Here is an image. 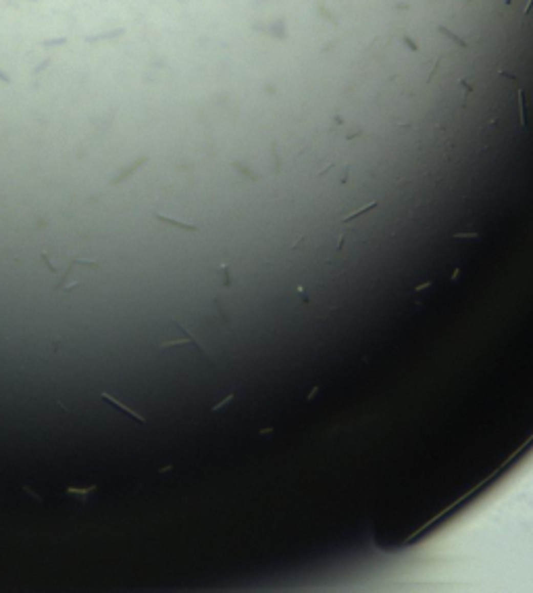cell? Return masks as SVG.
Listing matches in <instances>:
<instances>
[{
	"label": "cell",
	"mask_w": 533,
	"mask_h": 593,
	"mask_svg": "<svg viewBox=\"0 0 533 593\" xmlns=\"http://www.w3.org/2000/svg\"><path fill=\"white\" fill-rule=\"evenodd\" d=\"M531 9H533V0H529V3L525 5V11H523V13H525V15H529V13H531Z\"/></svg>",
	"instance_id": "8992f818"
},
{
	"label": "cell",
	"mask_w": 533,
	"mask_h": 593,
	"mask_svg": "<svg viewBox=\"0 0 533 593\" xmlns=\"http://www.w3.org/2000/svg\"><path fill=\"white\" fill-rule=\"evenodd\" d=\"M154 216L159 218L161 223H167V225H173V227H179V229H187V231H198V227H196L194 223L179 221V218H173V216H167V214H161V212H156Z\"/></svg>",
	"instance_id": "3957f363"
},
{
	"label": "cell",
	"mask_w": 533,
	"mask_h": 593,
	"mask_svg": "<svg viewBox=\"0 0 533 593\" xmlns=\"http://www.w3.org/2000/svg\"><path fill=\"white\" fill-rule=\"evenodd\" d=\"M100 398H102V400H104V402H109V404H111V406H113V408H119V410H121V412H125V414H127V416H130V419H134V421H136V423H140V425H144V423H146V419H144V416H142V414H140V412H136V410H132V408H130V406H125V404H123V402H119V400H115V398H111V396H109V393H100Z\"/></svg>",
	"instance_id": "7a4b0ae2"
},
{
	"label": "cell",
	"mask_w": 533,
	"mask_h": 593,
	"mask_svg": "<svg viewBox=\"0 0 533 593\" xmlns=\"http://www.w3.org/2000/svg\"><path fill=\"white\" fill-rule=\"evenodd\" d=\"M517 94H519V113H521V125H523V127H527V111H525V92H523V87H521V85H519Z\"/></svg>",
	"instance_id": "277c9868"
},
{
	"label": "cell",
	"mask_w": 533,
	"mask_h": 593,
	"mask_svg": "<svg viewBox=\"0 0 533 593\" xmlns=\"http://www.w3.org/2000/svg\"><path fill=\"white\" fill-rule=\"evenodd\" d=\"M171 325H173V327H177V329H179V331H181L185 337H183V339H173V341H163V343H161V348H173V346H181V343H192V346H194V348H196V350H198V352H200L204 358H208V352H206V348H204L202 343H200V341H198V339H196V337H194L190 331H187V329H185V327H183L179 321H171Z\"/></svg>",
	"instance_id": "6da1fadb"
},
{
	"label": "cell",
	"mask_w": 533,
	"mask_h": 593,
	"mask_svg": "<svg viewBox=\"0 0 533 593\" xmlns=\"http://www.w3.org/2000/svg\"><path fill=\"white\" fill-rule=\"evenodd\" d=\"M373 208H377V202H371V204H367V206H365V208H360V210H356V212H352V214H348V216H346V218H344V221H342V223H344V225H346V223H350V221H354V218H358V216H363V214H365V212H369V210H373Z\"/></svg>",
	"instance_id": "5b68a950"
}]
</instances>
